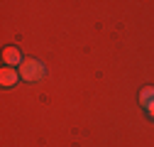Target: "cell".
Returning a JSON list of instances; mask_svg holds the SVG:
<instances>
[{"mask_svg":"<svg viewBox=\"0 0 154 147\" xmlns=\"http://www.w3.org/2000/svg\"><path fill=\"white\" fill-rule=\"evenodd\" d=\"M44 74H47V69H44V64H42L39 59H25L22 66H20V76H22V81H27V83L42 81Z\"/></svg>","mask_w":154,"mask_h":147,"instance_id":"6da1fadb","label":"cell"},{"mask_svg":"<svg viewBox=\"0 0 154 147\" xmlns=\"http://www.w3.org/2000/svg\"><path fill=\"white\" fill-rule=\"evenodd\" d=\"M22 61H25V57H22L20 47H15V44H8V47L3 49V66L20 69V66H22Z\"/></svg>","mask_w":154,"mask_h":147,"instance_id":"7a4b0ae2","label":"cell"},{"mask_svg":"<svg viewBox=\"0 0 154 147\" xmlns=\"http://www.w3.org/2000/svg\"><path fill=\"white\" fill-rule=\"evenodd\" d=\"M20 81H22L20 69H12V66H3V69H0V86H3V88H12Z\"/></svg>","mask_w":154,"mask_h":147,"instance_id":"3957f363","label":"cell"},{"mask_svg":"<svg viewBox=\"0 0 154 147\" xmlns=\"http://www.w3.org/2000/svg\"><path fill=\"white\" fill-rule=\"evenodd\" d=\"M149 103H154V86H144V88L140 91V105L147 108Z\"/></svg>","mask_w":154,"mask_h":147,"instance_id":"277c9868","label":"cell"},{"mask_svg":"<svg viewBox=\"0 0 154 147\" xmlns=\"http://www.w3.org/2000/svg\"><path fill=\"white\" fill-rule=\"evenodd\" d=\"M144 115H147L149 120H154V103H149V105L144 108Z\"/></svg>","mask_w":154,"mask_h":147,"instance_id":"5b68a950","label":"cell"}]
</instances>
